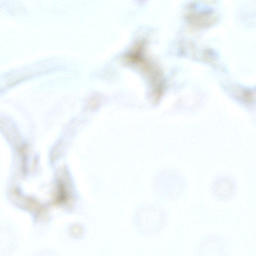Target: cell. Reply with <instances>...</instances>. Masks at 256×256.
Returning <instances> with one entry per match:
<instances>
[{"instance_id": "cell-1", "label": "cell", "mask_w": 256, "mask_h": 256, "mask_svg": "<svg viewBox=\"0 0 256 256\" xmlns=\"http://www.w3.org/2000/svg\"><path fill=\"white\" fill-rule=\"evenodd\" d=\"M154 184L156 191L161 197L172 201L181 198L187 187L184 175L172 168L160 170L154 176Z\"/></svg>"}, {"instance_id": "cell-2", "label": "cell", "mask_w": 256, "mask_h": 256, "mask_svg": "<svg viewBox=\"0 0 256 256\" xmlns=\"http://www.w3.org/2000/svg\"><path fill=\"white\" fill-rule=\"evenodd\" d=\"M142 226L150 236H158L165 230L168 224V214L162 208L148 206L143 211Z\"/></svg>"}, {"instance_id": "cell-3", "label": "cell", "mask_w": 256, "mask_h": 256, "mask_svg": "<svg viewBox=\"0 0 256 256\" xmlns=\"http://www.w3.org/2000/svg\"><path fill=\"white\" fill-rule=\"evenodd\" d=\"M210 190L216 200L226 202L235 198L238 192V184L233 178L222 174L214 178L210 184Z\"/></svg>"}, {"instance_id": "cell-4", "label": "cell", "mask_w": 256, "mask_h": 256, "mask_svg": "<svg viewBox=\"0 0 256 256\" xmlns=\"http://www.w3.org/2000/svg\"><path fill=\"white\" fill-rule=\"evenodd\" d=\"M228 240L222 236L210 234L200 240L198 252L201 256H223L228 252Z\"/></svg>"}]
</instances>
